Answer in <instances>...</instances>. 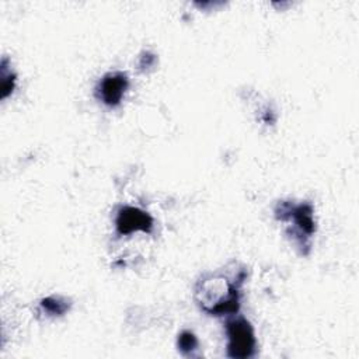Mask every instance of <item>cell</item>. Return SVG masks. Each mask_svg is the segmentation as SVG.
<instances>
[{"mask_svg":"<svg viewBox=\"0 0 359 359\" xmlns=\"http://www.w3.org/2000/svg\"><path fill=\"white\" fill-rule=\"evenodd\" d=\"M196 296L199 306L209 314L223 316L238 309L237 286L222 276L201 280L196 287Z\"/></svg>","mask_w":359,"mask_h":359,"instance_id":"6da1fadb","label":"cell"},{"mask_svg":"<svg viewBox=\"0 0 359 359\" xmlns=\"http://www.w3.org/2000/svg\"><path fill=\"white\" fill-rule=\"evenodd\" d=\"M227 355L230 358H250L255 353V335L251 324L243 318L229 320L226 324Z\"/></svg>","mask_w":359,"mask_h":359,"instance_id":"7a4b0ae2","label":"cell"},{"mask_svg":"<svg viewBox=\"0 0 359 359\" xmlns=\"http://www.w3.org/2000/svg\"><path fill=\"white\" fill-rule=\"evenodd\" d=\"M129 81L125 73L122 72H111L107 73L97 84L95 87V95L97 98L108 105V107H116L121 104L125 91L128 90Z\"/></svg>","mask_w":359,"mask_h":359,"instance_id":"3957f363","label":"cell"},{"mask_svg":"<svg viewBox=\"0 0 359 359\" xmlns=\"http://www.w3.org/2000/svg\"><path fill=\"white\" fill-rule=\"evenodd\" d=\"M115 226L119 234H130L139 230L149 233L153 227V220L146 212L137 208L123 206L118 212Z\"/></svg>","mask_w":359,"mask_h":359,"instance_id":"277c9868","label":"cell"},{"mask_svg":"<svg viewBox=\"0 0 359 359\" xmlns=\"http://www.w3.org/2000/svg\"><path fill=\"white\" fill-rule=\"evenodd\" d=\"M178 349L188 356H192L194 352L198 349V339L189 331H184L178 338Z\"/></svg>","mask_w":359,"mask_h":359,"instance_id":"5b68a950","label":"cell"},{"mask_svg":"<svg viewBox=\"0 0 359 359\" xmlns=\"http://www.w3.org/2000/svg\"><path fill=\"white\" fill-rule=\"evenodd\" d=\"M42 306L48 310V313L50 314H62L65 310H66V304L60 303L57 299H46L43 300Z\"/></svg>","mask_w":359,"mask_h":359,"instance_id":"8992f818","label":"cell"}]
</instances>
